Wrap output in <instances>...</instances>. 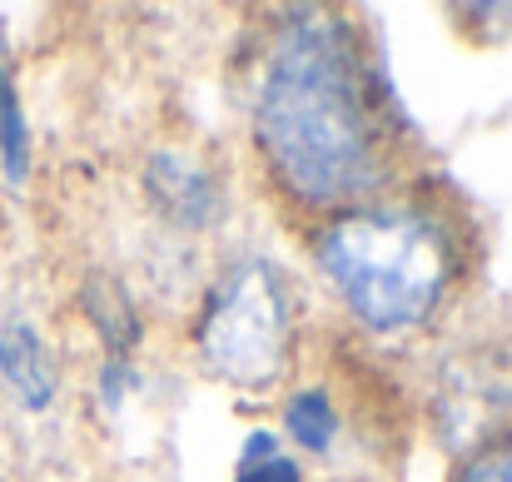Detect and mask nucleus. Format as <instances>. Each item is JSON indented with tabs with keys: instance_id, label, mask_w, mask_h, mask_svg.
I'll use <instances>...</instances> for the list:
<instances>
[{
	"instance_id": "obj_1",
	"label": "nucleus",
	"mask_w": 512,
	"mask_h": 482,
	"mask_svg": "<svg viewBox=\"0 0 512 482\" xmlns=\"http://www.w3.org/2000/svg\"><path fill=\"white\" fill-rule=\"evenodd\" d=\"M244 140L284 219L314 224L413 174V135L368 25L343 5H279L264 15Z\"/></svg>"
},
{
	"instance_id": "obj_2",
	"label": "nucleus",
	"mask_w": 512,
	"mask_h": 482,
	"mask_svg": "<svg viewBox=\"0 0 512 482\" xmlns=\"http://www.w3.org/2000/svg\"><path fill=\"white\" fill-rule=\"evenodd\" d=\"M299 249L348 338L373 353L433 343L458 319L478 269L468 209L418 174L304 224Z\"/></svg>"
},
{
	"instance_id": "obj_3",
	"label": "nucleus",
	"mask_w": 512,
	"mask_h": 482,
	"mask_svg": "<svg viewBox=\"0 0 512 482\" xmlns=\"http://www.w3.org/2000/svg\"><path fill=\"white\" fill-rule=\"evenodd\" d=\"M189 353L209 383L279 398L304 358V299L289 264L264 249L229 254L189 304Z\"/></svg>"
},
{
	"instance_id": "obj_4",
	"label": "nucleus",
	"mask_w": 512,
	"mask_h": 482,
	"mask_svg": "<svg viewBox=\"0 0 512 482\" xmlns=\"http://www.w3.org/2000/svg\"><path fill=\"white\" fill-rule=\"evenodd\" d=\"M423 423L448 458L473 453L493 433L512 428V343L453 338L428 363Z\"/></svg>"
},
{
	"instance_id": "obj_5",
	"label": "nucleus",
	"mask_w": 512,
	"mask_h": 482,
	"mask_svg": "<svg viewBox=\"0 0 512 482\" xmlns=\"http://www.w3.org/2000/svg\"><path fill=\"white\" fill-rule=\"evenodd\" d=\"M140 199H145V214L170 229L179 244L189 239H209L229 224V179L224 169L214 164V155H204L199 145L189 140H160L140 155Z\"/></svg>"
},
{
	"instance_id": "obj_6",
	"label": "nucleus",
	"mask_w": 512,
	"mask_h": 482,
	"mask_svg": "<svg viewBox=\"0 0 512 482\" xmlns=\"http://www.w3.org/2000/svg\"><path fill=\"white\" fill-rule=\"evenodd\" d=\"M0 388L20 413H50L65 393V358L30 314L0 319Z\"/></svg>"
},
{
	"instance_id": "obj_7",
	"label": "nucleus",
	"mask_w": 512,
	"mask_h": 482,
	"mask_svg": "<svg viewBox=\"0 0 512 482\" xmlns=\"http://www.w3.org/2000/svg\"><path fill=\"white\" fill-rule=\"evenodd\" d=\"M75 314L90 328V338L100 343V358H135L145 353L150 338V314L140 304V294L105 264H90L85 279L75 284Z\"/></svg>"
},
{
	"instance_id": "obj_8",
	"label": "nucleus",
	"mask_w": 512,
	"mask_h": 482,
	"mask_svg": "<svg viewBox=\"0 0 512 482\" xmlns=\"http://www.w3.org/2000/svg\"><path fill=\"white\" fill-rule=\"evenodd\" d=\"M274 433L299 463H334L348 438V408L329 378H294L279 393Z\"/></svg>"
},
{
	"instance_id": "obj_9",
	"label": "nucleus",
	"mask_w": 512,
	"mask_h": 482,
	"mask_svg": "<svg viewBox=\"0 0 512 482\" xmlns=\"http://www.w3.org/2000/svg\"><path fill=\"white\" fill-rule=\"evenodd\" d=\"M35 174V130H30V110L15 80V65L0 60V184L10 194H20Z\"/></svg>"
},
{
	"instance_id": "obj_10",
	"label": "nucleus",
	"mask_w": 512,
	"mask_h": 482,
	"mask_svg": "<svg viewBox=\"0 0 512 482\" xmlns=\"http://www.w3.org/2000/svg\"><path fill=\"white\" fill-rule=\"evenodd\" d=\"M229 482H309V463H299L284 448V438L269 423H259V428L244 433V443L234 453V468H229Z\"/></svg>"
},
{
	"instance_id": "obj_11",
	"label": "nucleus",
	"mask_w": 512,
	"mask_h": 482,
	"mask_svg": "<svg viewBox=\"0 0 512 482\" xmlns=\"http://www.w3.org/2000/svg\"><path fill=\"white\" fill-rule=\"evenodd\" d=\"M140 363L135 358H100L95 363V408L100 418H120L130 408V398H140Z\"/></svg>"
},
{
	"instance_id": "obj_12",
	"label": "nucleus",
	"mask_w": 512,
	"mask_h": 482,
	"mask_svg": "<svg viewBox=\"0 0 512 482\" xmlns=\"http://www.w3.org/2000/svg\"><path fill=\"white\" fill-rule=\"evenodd\" d=\"M448 482H512V428L493 433V438L478 443L473 453L453 458Z\"/></svg>"
},
{
	"instance_id": "obj_13",
	"label": "nucleus",
	"mask_w": 512,
	"mask_h": 482,
	"mask_svg": "<svg viewBox=\"0 0 512 482\" xmlns=\"http://www.w3.org/2000/svg\"><path fill=\"white\" fill-rule=\"evenodd\" d=\"M0 60H5V55H0Z\"/></svg>"
}]
</instances>
